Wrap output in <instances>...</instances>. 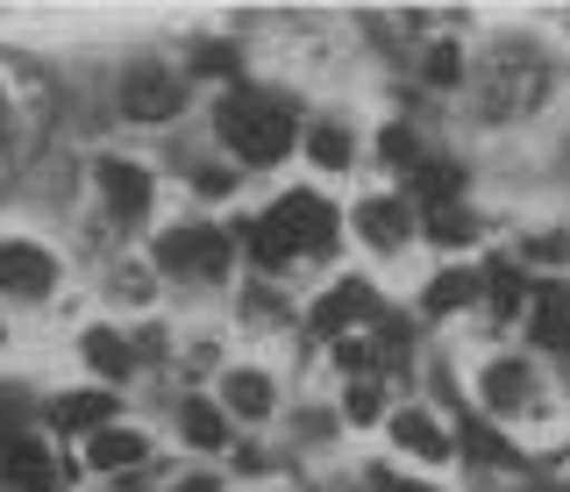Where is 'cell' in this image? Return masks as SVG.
I'll return each mask as SVG.
<instances>
[{"instance_id":"6da1fadb","label":"cell","mask_w":570,"mask_h":492,"mask_svg":"<svg viewBox=\"0 0 570 492\" xmlns=\"http://www.w3.org/2000/svg\"><path fill=\"white\" fill-rule=\"evenodd\" d=\"M214 121H222V144L236 150L243 165H272V157H285V144H293V108H285L278 94L236 86V94H222Z\"/></svg>"},{"instance_id":"7a4b0ae2","label":"cell","mask_w":570,"mask_h":492,"mask_svg":"<svg viewBox=\"0 0 570 492\" xmlns=\"http://www.w3.org/2000/svg\"><path fill=\"white\" fill-rule=\"evenodd\" d=\"M157 265L186 272V278H222L228 272V236L222 228H171V236L157 243Z\"/></svg>"},{"instance_id":"3957f363","label":"cell","mask_w":570,"mask_h":492,"mask_svg":"<svg viewBox=\"0 0 570 492\" xmlns=\"http://www.w3.org/2000/svg\"><path fill=\"white\" fill-rule=\"evenodd\" d=\"M272 222L285 228L293 250H328L335 243V207L321 200V193H285V200L272 207Z\"/></svg>"},{"instance_id":"277c9868","label":"cell","mask_w":570,"mask_h":492,"mask_svg":"<svg viewBox=\"0 0 570 492\" xmlns=\"http://www.w3.org/2000/svg\"><path fill=\"white\" fill-rule=\"evenodd\" d=\"M0 286L22 293V301H43V293L58 286V265H50V250H36V243H0Z\"/></svg>"},{"instance_id":"5b68a950","label":"cell","mask_w":570,"mask_h":492,"mask_svg":"<svg viewBox=\"0 0 570 492\" xmlns=\"http://www.w3.org/2000/svg\"><path fill=\"white\" fill-rule=\"evenodd\" d=\"M121 108H129L136 121H171V115H178V86H171V72H157V65H136V72L121 79Z\"/></svg>"},{"instance_id":"8992f818","label":"cell","mask_w":570,"mask_h":492,"mask_svg":"<svg viewBox=\"0 0 570 492\" xmlns=\"http://www.w3.org/2000/svg\"><path fill=\"white\" fill-rule=\"evenodd\" d=\"M364 314H371V286H364V278H343L335 293H321V307H314V328H321L328 343H343V328H356Z\"/></svg>"},{"instance_id":"52a82bcc","label":"cell","mask_w":570,"mask_h":492,"mask_svg":"<svg viewBox=\"0 0 570 492\" xmlns=\"http://www.w3.org/2000/svg\"><path fill=\"white\" fill-rule=\"evenodd\" d=\"M0 479L22 485V492H50V485H58V464L43 456V443H29V435H22V443L0 450Z\"/></svg>"},{"instance_id":"ba28073f","label":"cell","mask_w":570,"mask_h":492,"mask_svg":"<svg viewBox=\"0 0 570 492\" xmlns=\"http://www.w3.org/2000/svg\"><path fill=\"white\" fill-rule=\"evenodd\" d=\"M107 414H115V385H100V393H71V400L50 407V421H58L65 435H100Z\"/></svg>"},{"instance_id":"9c48e42d","label":"cell","mask_w":570,"mask_h":492,"mask_svg":"<svg viewBox=\"0 0 570 492\" xmlns=\"http://www.w3.org/2000/svg\"><path fill=\"white\" fill-rule=\"evenodd\" d=\"M100 193L115 200V215H121V222H136L142 207H150V179H142L136 165H121V157H107V165H100Z\"/></svg>"},{"instance_id":"30bf717a","label":"cell","mask_w":570,"mask_h":492,"mask_svg":"<svg viewBox=\"0 0 570 492\" xmlns=\"http://www.w3.org/2000/svg\"><path fill=\"white\" fill-rule=\"evenodd\" d=\"M356 236H364L371 250H400L406 243V207L400 200H364L356 207Z\"/></svg>"},{"instance_id":"8fae6325","label":"cell","mask_w":570,"mask_h":492,"mask_svg":"<svg viewBox=\"0 0 570 492\" xmlns=\"http://www.w3.org/2000/svg\"><path fill=\"white\" fill-rule=\"evenodd\" d=\"M478 385H485V407L507 414V407H521V400H528V364L521 357H499V364H485V378H478Z\"/></svg>"},{"instance_id":"7c38bea8","label":"cell","mask_w":570,"mask_h":492,"mask_svg":"<svg viewBox=\"0 0 570 492\" xmlns=\"http://www.w3.org/2000/svg\"><path fill=\"white\" fill-rule=\"evenodd\" d=\"M142 435L136 429H100L94 443H86V464H100V471H129V464H142Z\"/></svg>"},{"instance_id":"4fadbf2b","label":"cell","mask_w":570,"mask_h":492,"mask_svg":"<svg viewBox=\"0 0 570 492\" xmlns=\"http://www.w3.org/2000/svg\"><path fill=\"white\" fill-rule=\"evenodd\" d=\"M534 343L570 350V293L563 286H542V301H534Z\"/></svg>"},{"instance_id":"5bb4252c","label":"cell","mask_w":570,"mask_h":492,"mask_svg":"<svg viewBox=\"0 0 570 492\" xmlns=\"http://www.w3.org/2000/svg\"><path fill=\"white\" fill-rule=\"evenodd\" d=\"M392 435H400V450L428 456V464H435V456H450V435H442L428 414H392Z\"/></svg>"},{"instance_id":"9a60e30c","label":"cell","mask_w":570,"mask_h":492,"mask_svg":"<svg viewBox=\"0 0 570 492\" xmlns=\"http://www.w3.org/2000/svg\"><path fill=\"white\" fill-rule=\"evenodd\" d=\"M228 414L264 421V414H272V378H264V372H228Z\"/></svg>"},{"instance_id":"2e32d148","label":"cell","mask_w":570,"mask_h":492,"mask_svg":"<svg viewBox=\"0 0 570 492\" xmlns=\"http://www.w3.org/2000/svg\"><path fill=\"white\" fill-rule=\"evenodd\" d=\"M86 364L115 385V378H129V343L115 336V328H86Z\"/></svg>"},{"instance_id":"e0dca14e","label":"cell","mask_w":570,"mask_h":492,"mask_svg":"<svg viewBox=\"0 0 570 492\" xmlns=\"http://www.w3.org/2000/svg\"><path fill=\"white\" fill-rule=\"evenodd\" d=\"M178 429H186V443H200V450H222L228 443V421H222V407H207V400H186Z\"/></svg>"},{"instance_id":"ac0fdd59","label":"cell","mask_w":570,"mask_h":492,"mask_svg":"<svg viewBox=\"0 0 570 492\" xmlns=\"http://www.w3.org/2000/svg\"><path fill=\"white\" fill-rule=\"evenodd\" d=\"M478 286H485V278H478V272H442L435 278V286H428V314H450V307H463V301H478Z\"/></svg>"},{"instance_id":"d6986e66","label":"cell","mask_w":570,"mask_h":492,"mask_svg":"<svg viewBox=\"0 0 570 492\" xmlns=\"http://www.w3.org/2000/svg\"><path fill=\"white\" fill-rule=\"evenodd\" d=\"M249 257H257L264 272H285V257H293V243H285V228H278L272 215H264L257 228H249Z\"/></svg>"},{"instance_id":"ffe728a7","label":"cell","mask_w":570,"mask_h":492,"mask_svg":"<svg viewBox=\"0 0 570 492\" xmlns=\"http://www.w3.org/2000/svg\"><path fill=\"white\" fill-rule=\"evenodd\" d=\"M456 186H463V171H456V165H414V193H421V200L456 207Z\"/></svg>"},{"instance_id":"44dd1931","label":"cell","mask_w":570,"mask_h":492,"mask_svg":"<svg viewBox=\"0 0 570 492\" xmlns=\"http://www.w3.org/2000/svg\"><path fill=\"white\" fill-rule=\"evenodd\" d=\"M485 293H492V314H499V322H507V314L528 301V278L513 272V265H492V272H485Z\"/></svg>"},{"instance_id":"7402d4cb","label":"cell","mask_w":570,"mask_h":492,"mask_svg":"<svg viewBox=\"0 0 570 492\" xmlns=\"http://www.w3.org/2000/svg\"><path fill=\"white\" fill-rule=\"evenodd\" d=\"M428 236H435L442 250H463V243L478 236V222L463 215V207H435V215H428Z\"/></svg>"},{"instance_id":"603a6c76","label":"cell","mask_w":570,"mask_h":492,"mask_svg":"<svg viewBox=\"0 0 570 492\" xmlns=\"http://www.w3.org/2000/svg\"><path fill=\"white\" fill-rule=\"evenodd\" d=\"M307 150H314V165H321V171H343V165H350V136L335 129V121H321V129L307 136Z\"/></svg>"},{"instance_id":"cb8c5ba5","label":"cell","mask_w":570,"mask_h":492,"mask_svg":"<svg viewBox=\"0 0 570 492\" xmlns=\"http://www.w3.org/2000/svg\"><path fill=\"white\" fill-rule=\"evenodd\" d=\"M463 456H478V464H507V443H499L485 421H463Z\"/></svg>"},{"instance_id":"d4e9b609","label":"cell","mask_w":570,"mask_h":492,"mask_svg":"<svg viewBox=\"0 0 570 492\" xmlns=\"http://www.w3.org/2000/svg\"><path fill=\"white\" fill-rule=\"evenodd\" d=\"M463 72V50L456 43H435V50H428V79H435V86H450Z\"/></svg>"},{"instance_id":"484cf974","label":"cell","mask_w":570,"mask_h":492,"mask_svg":"<svg viewBox=\"0 0 570 492\" xmlns=\"http://www.w3.org/2000/svg\"><path fill=\"white\" fill-rule=\"evenodd\" d=\"M350 421H379L385 414V393H379V385H350V407H343Z\"/></svg>"},{"instance_id":"4316f807","label":"cell","mask_w":570,"mask_h":492,"mask_svg":"<svg viewBox=\"0 0 570 492\" xmlns=\"http://www.w3.org/2000/svg\"><path fill=\"white\" fill-rule=\"evenodd\" d=\"M379 150H385L400 171H414V165H421V157H414V136H406V129H385V136H379Z\"/></svg>"},{"instance_id":"83f0119b","label":"cell","mask_w":570,"mask_h":492,"mask_svg":"<svg viewBox=\"0 0 570 492\" xmlns=\"http://www.w3.org/2000/svg\"><path fill=\"white\" fill-rule=\"evenodd\" d=\"M200 72H236V50H222V43H207V50H200Z\"/></svg>"},{"instance_id":"f1b7e54d","label":"cell","mask_w":570,"mask_h":492,"mask_svg":"<svg viewBox=\"0 0 570 492\" xmlns=\"http://www.w3.org/2000/svg\"><path fill=\"white\" fill-rule=\"evenodd\" d=\"M371 492H428V485H414V479H392V471H371Z\"/></svg>"},{"instance_id":"f546056e","label":"cell","mask_w":570,"mask_h":492,"mask_svg":"<svg viewBox=\"0 0 570 492\" xmlns=\"http://www.w3.org/2000/svg\"><path fill=\"white\" fill-rule=\"evenodd\" d=\"M178 492H214V485H207V479H186V485H178Z\"/></svg>"}]
</instances>
